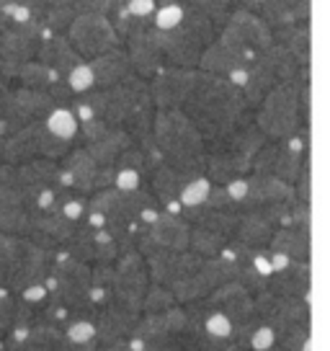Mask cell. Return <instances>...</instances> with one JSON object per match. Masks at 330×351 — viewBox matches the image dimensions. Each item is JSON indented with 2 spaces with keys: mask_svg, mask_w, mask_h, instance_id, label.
I'll return each instance as SVG.
<instances>
[{
  "mask_svg": "<svg viewBox=\"0 0 330 351\" xmlns=\"http://www.w3.org/2000/svg\"><path fill=\"white\" fill-rule=\"evenodd\" d=\"M181 111L199 127V132L204 134V143L232 127L253 121V109L245 99L242 88L230 77L214 75L207 70L196 73V83L191 88L188 99L183 101Z\"/></svg>",
  "mask_w": 330,
  "mask_h": 351,
  "instance_id": "cell-1",
  "label": "cell"
},
{
  "mask_svg": "<svg viewBox=\"0 0 330 351\" xmlns=\"http://www.w3.org/2000/svg\"><path fill=\"white\" fill-rule=\"evenodd\" d=\"M153 137L170 165L194 176L207 173V143L199 127L181 109H155Z\"/></svg>",
  "mask_w": 330,
  "mask_h": 351,
  "instance_id": "cell-2",
  "label": "cell"
},
{
  "mask_svg": "<svg viewBox=\"0 0 330 351\" xmlns=\"http://www.w3.org/2000/svg\"><path fill=\"white\" fill-rule=\"evenodd\" d=\"M266 137L255 121H245L240 127L222 132L207 140V176L214 184H230L253 171L258 150L266 145Z\"/></svg>",
  "mask_w": 330,
  "mask_h": 351,
  "instance_id": "cell-3",
  "label": "cell"
},
{
  "mask_svg": "<svg viewBox=\"0 0 330 351\" xmlns=\"http://www.w3.org/2000/svg\"><path fill=\"white\" fill-rule=\"evenodd\" d=\"M217 34L220 26L207 13L186 11L173 29L163 32L165 62L176 67H196L204 49L217 39Z\"/></svg>",
  "mask_w": 330,
  "mask_h": 351,
  "instance_id": "cell-4",
  "label": "cell"
},
{
  "mask_svg": "<svg viewBox=\"0 0 330 351\" xmlns=\"http://www.w3.org/2000/svg\"><path fill=\"white\" fill-rule=\"evenodd\" d=\"M253 121L261 127L268 140H284L294 132L307 127L299 106V86L294 77L279 83L274 90L266 93V99L253 109Z\"/></svg>",
  "mask_w": 330,
  "mask_h": 351,
  "instance_id": "cell-5",
  "label": "cell"
},
{
  "mask_svg": "<svg viewBox=\"0 0 330 351\" xmlns=\"http://www.w3.org/2000/svg\"><path fill=\"white\" fill-rule=\"evenodd\" d=\"M299 70L297 60L286 52V47L281 42L266 44L264 49L255 55V60L245 67V80H242V93L251 104V109H255L261 101L266 99L268 90H274L279 83H284L289 77H294Z\"/></svg>",
  "mask_w": 330,
  "mask_h": 351,
  "instance_id": "cell-6",
  "label": "cell"
},
{
  "mask_svg": "<svg viewBox=\"0 0 330 351\" xmlns=\"http://www.w3.org/2000/svg\"><path fill=\"white\" fill-rule=\"evenodd\" d=\"M274 39V32L268 29V23L251 11L235 8L232 16L225 21V26L217 34V42L230 52L242 67H248L255 60V55L264 49L266 44Z\"/></svg>",
  "mask_w": 330,
  "mask_h": 351,
  "instance_id": "cell-7",
  "label": "cell"
},
{
  "mask_svg": "<svg viewBox=\"0 0 330 351\" xmlns=\"http://www.w3.org/2000/svg\"><path fill=\"white\" fill-rule=\"evenodd\" d=\"M70 153V143L60 140L49 132L45 119H34L23 124L18 132L5 137V163H23L31 158H65Z\"/></svg>",
  "mask_w": 330,
  "mask_h": 351,
  "instance_id": "cell-8",
  "label": "cell"
},
{
  "mask_svg": "<svg viewBox=\"0 0 330 351\" xmlns=\"http://www.w3.org/2000/svg\"><path fill=\"white\" fill-rule=\"evenodd\" d=\"M67 39L83 55V60H93L114 47H121L119 34L106 13H77L67 29Z\"/></svg>",
  "mask_w": 330,
  "mask_h": 351,
  "instance_id": "cell-9",
  "label": "cell"
},
{
  "mask_svg": "<svg viewBox=\"0 0 330 351\" xmlns=\"http://www.w3.org/2000/svg\"><path fill=\"white\" fill-rule=\"evenodd\" d=\"M196 67H160L150 77V96H153L155 109H181L196 83Z\"/></svg>",
  "mask_w": 330,
  "mask_h": 351,
  "instance_id": "cell-10",
  "label": "cell"
},
{
  "mask_svg": "<svg viewBox=\"0 0 330 351\" xmlns=\"http://www.w3.org/2000/svg\"><path fill=\"white\" fill-rule=\"evenodd\" d=\"M36 60L49 65L52 70H57L62 77H67V73H70L73 67L83 62V55L73 47V42L67 39L65 34L47 32V36L42 39V44H39Z\"/></svg>",
  "mask_w": 330,
  "mask_h": 351,
  "instance_id": "cell-11",
  "label": "cell"
},
{
  "mask_svg": "<svg viewBox=\"0 0 330 351\" xmlns=\"http://www.w3.org/2000/svg\"><path fill=\"white\" fill-rule=\"evenodd\" d=\"M90 70H93V77H96V88H109L121 83L124 77H129L134 73L132 60L127 55L124 47H114L103 55L88 60Z\"/></svg>",
  "mask_w": 330,
  "mask_h": 351,
  "instance_id": "cell-12",
  "label": "cell"
},
{
  "mask_svg": "<svg viewBox=\"0 0 330 351\" xmlns=\"http://www.w3.org/2000/svg\"><path fill=\"white\" fill-rule=\"evenodd\" d=\"M309 11H312V0H264L258 16L268 23L271 32H276L281 26L309 21Z\"/></svg>",
  "mask_w": 330,
  "mask_h": 351,
  "instance_id": "cell-13",
  "label": "cell"
},
{
  "mask_svg": "<svg viewBox=\"0 0 330 351\" xmlns=\"http://www.w3.org/2000/svg\"><path fill=\"white\" fill-rule=\"evenodd\" d=\"M274 39L286 47V52L297 60L299 67H309V49H312V36H309V21H299L292 26H281L274 32Z\"/></svg>",
  "mask_w": 330,
  "mask_h": 351,
  "instance_id": "cell-14",
  "label": "cell"
},
{
  "mask_svg": "<svg viewBox=\"0 0 330 351\" xmlns=\"http://www.w3.org/2000/svg\"><path fill=\"white\" fill-rule=\"evenodd\" d=\"M309 289V269L305 263H286L284 269L274 271V292L281 297H307Z\"/></svg>",
  "mask_w": 330,
  "mask_h": 351,
  "instance_id": "cell-15",
  "label": "cell"
},
{
  "mask_svg": "<svg viewBox=\"0 0 330 351\" xmlns=\"http://www.w3.org/2000/svg\"><path fill=\"white\" fill-rule=\"evenodd\" d=\"M150 232H153V241L160 243V248H170V251H183L188 243V228L181 222V219L168 212V215H157L153 225H150Z\"/></svg>",
  "mask_w": 330,
  "mask_h": 351,
  "instance_id": "cell-16",
  "label": "cell"
},
{
  "mask_svg": "<svg viewBox=\"0 0 330 351\" xmlns=\"http://www.w3.org/2000/svg\"><path fill=\"white\" fill-rule=\"evenodd\" d=\"M274 251L286 253L289 258H307L309 253V225L286 222L274 238Z\"/></svg>",
  "mask_w": 330,
  "mask_h": 351,
  "instance_id": "cell-17",
  "label": "cell"
},
{
  "mask_svg": "<svg viewBox=\"0 0 330 351\" xmlns=\"http://www.w3.org/2000/svg\"><path fill=\"white\" fill-rule=\"evenodd\" d=\"M13 99L29 114V119H45L47 114L57 106V101L47 90H42V88H29V86L16 88L13 90Z\"/></svg>",
  "mask_w": 330,
  "mask_h": 351,
  "instance_id": "cell-18",
  "label": "cell"
},
{
  "mask_svg": "<svg viewBox=\"0 0 330 351\" xmlns=\"http://www.w3.org/2000/svg\"><path fill=\"white\" fill-rule=\"evenodd\" d=\"M157 5H181L183 11L207 13L220 29L232 16V11H235L232 0H157Z\"/></svg>",
  "mask_w": 330,
  "mask_h": 351,
  "instance_id": "cell-19",
  "label": "cell"
},
{
  "mask_svg": "<svg viewBox=\"0 0 330 351\" xmlns=\"http://www.w3.org/2000/svg\"><path fill=\"white\" fill-rule=\"evenodd\" d=\"M45 121L49 132L57 134L60 140H65V143H73L77 137V132H80V121H77L75 111L70 109V106H55L45 117Z\"/></svg>",
  "mask_w": 330,
  "mask_h": 351,
  "instance_id": "cell-20",
  "label": "cell"
},
{
  "mask_svg": "<svg viewBox=\"0 0 330 351\" xmlns=\"http://www.w3.org/2000/svg\"><path fill=\"white\" fill-rule=\"evenodd\" d=\"M60 77L62 75H60L57 70H52V67L45 65V62H39L36 57L29 60V62H23L21 70H18V83H21V86L42 88V90H47V88L52 86V83H57Z\"/></svg>",
  "mask_w": 330,
  "mask_h": 351,
  "instance_id": "cell-21",
  "label": "cell"
},
{
  "mask_svg": "<svg viewBox=\"0 0 330 351\" xmlns=\"http://www.w3.org/2000/svg\"><path fill=\"white\" fill-rule=\"evenodd\" d=\"M212 194V184L207 176H196V178H191L186 186H183V191H181V197H178V202H181V207H199V204H204L207 199H210Z\"/></svg>",
  "mask_w": 330,
  "mask_h": 351,
  "instance_id": "cell-22",
  "label": "cell"
},
{
  "mask_svg": "<svg viewBox=\"0 0 330 351\" xmlns=\"http://www.w3.org/2000/svg\"><path fill=\"white\" fill-rule=\"evenodd\" d=\"M65 339L75 346H83V343H90L96 339V323L88 318H73L65 328Z\"/></svg>",
  "mask_w": 330,
  "mask_h": 351,
  "instance_id": "cell-23",
  "label": "cell"
},
{
  "mask_svg": "<svg viewBox=\"0 0 330 351\" xmlns=\"http://www.w3.org/2000/svg\"><path fill=\"white\" fill-rule=\"evenodd\" d=\"M201 328L212 333V336H217V339H230L232 333H235V323L222 310L212 307L210 313H207V318H204V323H201Z\"/></svg>",
  "mask_w": 330,
  "mask_h": 351,
  "instance_id": "cell-24",
  "label": "cell"
},
{
  "mask_svg": "<svg viewBox=\"0 0 330 351\" xmlns=\"http://www.w3.org/2000/svg\"><path fill=\"white\" fill-rule=\"evenodd\" d=\"M67 83H70V88L75 90V93H86V90H93L96 88V77H93V70H90V65L83 60L80 65H75L70 73H67L65 77Z\"/></svg>",
  "mask_w": 330,
  "mask_h": 351,
  "instance_id": "cell-25",
  "label": "cell"
},
{
  "mask_svg": "<svg viewBox=\"0 0 330 351\" xmlns=\"http://www.w3.org/2000/svg\"><path fill=\"white\" fill-rule=\"evenodd\" d=\"M183 8L181 5H157V11H155V23H157V29L165 32V29H173L181 19H183Z\"/></svg>",
  "mask_w": 330,
  "mask_h": 351,
  "instance_id": "cell-26",
  "label": "cell"
},
{
  "mask_svg": "<svg viewBox=\"0 0 330 351\" xmlns=\"http://www.w3.org/2000/svg\"><path fill=\"white\" fill-rule=\"evenodd\" d=\"M119 5H124V0H75L77 13H106V16H111Z\"/></svg>",
  "mask_w": 330,
  "mask_h": 351,
  "instance_id": "cell-27",
  "label": "cell"
},
{
  "mask_svg": "<svg viewBox=\"0 0 330 351\" xmlns=\"http://www.w3.org/2000/svg\"><path fill=\"white\" fill-rule=\"evenodd\" d=\"M142 184V173L137 168H116V178H114V186L121 191H137Z\"/></svg>",
  "mask_w": 330,
  "mask_h": 351,
  "instance_id": "cell-28",
  "label": "cell"
},
{
  "mask_svg": "<svg viewBox=\"0 0 330 351\" xmlns=\"http://www.w3.org/2000/svg\"><path fill=\"white\" fill-rule=\"evenodd\" d=\"M134 16H153L157 11V0H127L124 3Z\"/></svg>",
  "mask_w": 330,
  "mask_h": 351,
  "instance_id": "cell-29",
  "label": "cell"
},
{
  "mask_svg": "<svg viewBox=\"0 0 330 351\" xmlns=\"http://www.w3.org/2000/svg\"><path fill=\"white\" fill-rule=\"evenodd\" d=\"M176 266H178V271H176V285H178V282H183V279H186V274H188V269H186L188 261H186V258H178ZM153 274H155V279H157V282H163V279H170V282H173V271H163V269H155Z\"/></svg>",
  "mask_w": 330,
  "mask_h": 351,
  "instance_id": "cell-30",
  "label": "cell"
},
{
  "mask_svg": "<svg viewBox=\"0 0 330 351\" xmlns=\"http://www.w3.org/2000/svg\"><path fill=\"white\" fill-rule=\"evenodd\" d=\"M266 351H286V349H281V346H276V343H274L271 349H266Z\"/></svg>",
  "mask_w": 330,
  "mask_h": 351,
  "instance_id": "cell-31",
  "label": "cell"
},
{
  "mask_svg": "<svg viewBox=\"0 0 330 351\" xmlns=\"http://www.w3.org/2000/svg\"><path fill=\"white\" fill-rule=\"evenodd\" d=\"M0 351H5V343H3V339H0Z\"/></svg>",
  "mask_w": 330,
  "mask_h": 351,
  "instance_id": "cell-32",
  "label": "cell"
},
{
  "mask_svg": "<svg viewBox=\"0 0 330 351\" xmlns=\"http://www.w3.org/2000/svg\"><path fill=\"white\" fill-rule=\"evenodd\" d=\"M124 3H127V0H124Z\"/></svg>",
  "mask_w": 330,
  "mask_h": 351,
  "instance_id": "cell-33",
  "label": "cell"
}]
</instances>
